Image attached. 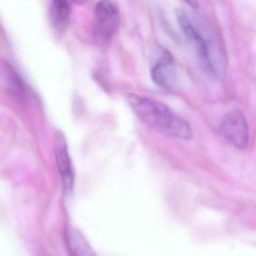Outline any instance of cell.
I'll return each instance as SVG.
<instances>
[{
  "mask_svg": "<svg viewBox=\"0 0 256 256\" xmlns=\"http://www.w3.org/2000/svg\"><path fill=\"white\" fill-rule=\"evenodd\" d=\"M127 100L134 114L150 128L181 140L192 138L190 124L164 103L132 94Z\"/></svg>",
  "mask_w": 256,
  "mask_h": 256,
  "instance_id": "6da1fadb",
  "label": "cell"
},
{
  "mask_svg": "<svg viewBox=\"0 0 256 256\" xmlns=\"http://www.w3.org/2000/svg\"><path fill=\"white\" fill-rule=\"evenodd\" d=\"M151 78L162 89L170 90L176 82V70L172 54L166 48L157 47L151 54Z\"/></svg>",
  "mask_w": 256,
  "mask_h": 256,
  "instance_id": "7a4b0ae2",
  "label": "cell"
},
{
  "mask_svg": "<svg viewBox=\"0 0 256 256\" xmlns=\"http://www.w3.org/2000/svg\"><path fill=\"white\" fill-rule=\"evenodd\" d=\"M120 25V16L116 6L108 1L98 2L94 14L96 37L102 42H110L119 30Z\"/></svg>",
  "mask_w": 256,
  "mask_h": 256,
  "instance_id": "3957f363",
  "label": "cell"
},
{
  "mask_svg": "<svg viewBox=\"0 0 256 256\" xmlns=\"http://www.w3.org/2000/svg\"><path fill=\"white\" fill-rule=\"evenodd\" d=\"M220 134L238 149L246 148L248 144V127L245 116L238 110L224 115L220 127Z\"/></svg>",
  "mask_w": 256,
  "mask_h": 256,
  "instance_id": "277c9868",
  "label": "cell"
},
{
  "mask_svg": "<svg viewBox=\"0 0 256 256\" xmlns=\"http://www.w3.org/2000/svg\"><path fill=\"white\" fill-rule=\"evenodd\" d=\"M176 20L186 36L194 44V47L197 49L198 54L202 62L204 64L205 67L211 73L215 74V68L212 66V60H211L209 43L208 42L206 38L193 26L185 12L181 10L178 11Z\"/></svg>",
  "mask_w": 256,
  "mask_h": 256,
  "instance_id": "5b68a950",
  "label": "cell"
},
{
  "mask_svg": "<svg viewBox=\"0 0 256 256\" xmlns=\"http://www.w3.org/2000/svg\"><path fill=\"white\" fill-rule=\"evenodd\" d=\"M55 148H56V158L58 169L62 176L64 186L66 190L72 188L73 178L72 167L71 160L68 155L66 142L62 132H58L55 136Z\"/></svg>",
  "mask_w": 256,
  "mask_h": 256,
  "instance_id": "8992f818",
  "label": "cell"
},
{
  "mask_svg": "<svg viewBox=\"0 0 256 256\" xmlns=\"http://www.w3.org/2000/svg\"><path fill=\"white\" fill-rule=\"evenodd\" d=\"M71 8L64 0L54 1L50 7L49 18L54 30L58 34H62L68 28L70 22Z\"/></svg>",
  "mask_w": 256,
  "mask_h": 256,
  "instance_id": "52a82bcc",
  "label": "cell"
},
{
  "mask_svg": "<svg viewBox=\"0 0 256 256\" xmlns=\"http://www.w3.org/2000/svg\"><path fill=\"white\" fill-rule=\"evenodd\" d=\"M67 245L72 256H96L83 236L76 230H68Z\"/></svg>",
  "mask_w": 256,
  "mask_h": 256,
  "instance_id": "ba28073f",
  "label": "cell"
},
{
  "mask_svg": "<svg viewBox=\"0 0 256 256\" xmlns=\"http://www.w3.org/2000/svg\"><path fill=\"white\" fill-rule=\"evenodd\" d=\"M187 4L192 7V8H198V4L197 2H187Z\"/></svg>",
  "mask_w": 256,
  "mask_h": 256,
  "instance_id": "9c48e42d",
  "label": "cell"
}]
</instances>
